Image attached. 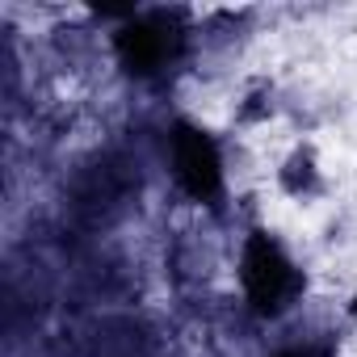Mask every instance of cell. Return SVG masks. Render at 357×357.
<instances>
[{"label":"cell","mask_w":357,"mask_h":357,"mask_svg":"<svg viewBox=\"0 0 357 357\" xmlns=\"http://www.w3.org/2000/svg\"><path fill=\"white\" fill-rule=\"evenodd\" d=\"M240 282L261 315H282L298 294H303V273L290 261V252L278 244L273 231H248L244 252H240Z\"/></svg>","instance_id":"cell-1"},{"label":"cell","mask_w":357,"mask_h":357,"mask_svg":"<svg viewBox=\"0 0 357 357\" xmlns=\"http://www.w3.org/2000/svg\"><path fill=\"white\" fill-rule=\"evenodd\" d=\"M172 168L190 198L215 202L223 194V151L206 126H194L185 118L172 126Z\"/></svg>","instance_id":"cell-2"},{"label":"cell","mask_w":357,"mask_h":357,"mask_svg":"<svg viewBox=\"0 0 357 357\" xmlns=\"http://www.w3.org/2000/svg\"><path fill=\"white\" fill-rule=\"evenodd\" d=\"M273 181L290 202H315V198H328V190H332L324 176V164H319V147L311 139L290 143V151L278 160Z\"/></svg>","instance_id":"cell-3"},{"label":"cell","mask_w":357,"mask_h":357,"mask_svg":"<svg viewBox=\"0 0 357 357\" xmlns=\"http://www.w3.org/2000/svg\"><path fill=\"white\" fill-rule=\"evenodd\" d=\"M168 34L172 30H164V22H160V13L155 17H135L130 26H122L118 34H114V47H118V59L130 68V72H155L164 59H168Z\"/></svg>","instance_id":"cell-4"},{"label":"cell","mask_w":357,"mask_h":357,"mask_svg":"<svg viewBox=\"0 0 357 357\" xmlns=\"http://www.w3.org/2000/svg\"><path fill=\"white\" fill-rule=\"evenodd\" d=\"M282 114V93L269 76H252L244 80L240 97H236V109H231V122L236 126H265Z\"/></svg>","instance_id":"cell-5"},{"label":"cell","mask_w":357,"mask_h":357,"mask_svg":"<svg viewBox=\"0 0 357 357\" xmlns=\"http://www.w3.org/2000/svg\"><path fill=\"white\" fill-rule=\"evenodd\" d=\"M344 315H349V319H353V324H357V290H353V294H349V298H344Z\"/></svg>","instance_id":"cell-6"}]
</instances>
